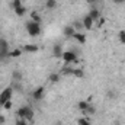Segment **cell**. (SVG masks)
I'll return each instance as SVG.
<instances>
[{"label": "cell", "instance_id": "cell-1", "mask_svg": "<svg viewBox=\"0 0 125 125\" xmlns=\"http://www.w3.org/2000/svg\"><path fill=\"white\" fill-rule=\"evenodd\" d=\"M18 118H22L25 121H32L33 119V111L29 106H21L18 109Z\"/></svg>", "mask_w": 125, "mask_h": 125}, {"label": "cell", "instance_id": "cell-2", "mask_svg": "<svg viewBox=\"0 0 125 125\" xmlns=\"http://www.w3.org/2000/svg\"><path fill=\"white\" fill-rule=\"evenodd\" d=\"M25 26H26V32H28L31 36H38V35L41 33V23H38V22L28 21Z\"/></svg>", "mask_w": 125, "mask_h": 125}, {"label": "cell", "instance_id": "cell-3", "mask_svg": "<svg viewBox=\"0 0 125 125\" xmlns=\"http://www.w3.org/2000/svg\"><path fill=\"white\" fill-rule=\"evenodd\" d=\"M12 94H13V89L12 87H6L4 90H1V93H0V106L1 108H3V105L6 102H9L12 99Z\"/></svg>", "mask_w": 125, "mask_h": 125}, {"label": "cell", "instance_id": "cell-4", "mask_svg": "<svg viewBox=\"0 0 125 125\" xmlns=\"http://www.w3.org/2000/svg\"><path fill=\"white\" fill-rule=\"evenodd\" d=\"M9 52H10V51H9V44H7V41L3 39V38H0V60L9 57Z\"/></svg>", "mask_w": 125, "mask_h": 125}, {"label": "cell", "instance_id": "cell-5", "mask_svg": "<svg viewBox=\"0 0 125 125\" xmlns=\"http://www.w3.org/2000/svg\"><path fill=\"white\" fill-rule=\"evenodd\" d=\"M62 60L65 64H70V62H76L77 61V54L74 51H64L62 52Z\"/></svg>", "mask_w": 125, "mask_h": 125}, {"label": "cell", "instance_id": "cell-6", "mask_svg": "<svg viewBox=\"0 0 125 125\" xmlns=\"http://www.w3.org/2000/svg\"><path fill=\"white\" fill-rule=\"evenodd\" d=\"M62 33H64L65 38H73L74 33H76V29L73 28V25H67V26L62 28Z\"/></svg>", "mask_w": 125, "mask_h": 125}, {"label": "cell", "instance_id": "cell-7", "mask_svg": "<svg viewBox=\"0 0 125 125\" xmlns=\"http://www.w3.org/2000/svg\"><path fill=\"white\" fill-rule=\"evenodd\" d=\"M44 92H45L44 86H39V87H36V89L32 92V97H33L35 100H39V99H42V96H44Z\"/></svg>", "mask_w": 125, "mask_h": 125}, {"label": "cell", "instance_id": "cell-8", "mask_svg": "<svg viewBox=\"0 0 125 125\" xmlns=\"http://www.w3.org/2000/svg\"><path fill=\"white\" fill-rule=\"evenodd\" d=\"M62 45L60 42H57L55 45H54V48H52V54H54V57H58V58H61L62 57Z\"/></svg>", "mask_w": 125, "mask_h": 125}, {"label": "cell", "instance_id": "cell-9", "mask_svg": "<svg viewBox=\"0 0 125 125\" xmlns=\"http://www.w3.org/2000/svg\"><path fill=\"white\" fill-rule=\"evenodd\" d=\"M82 22H83V26H84L87 31H89V29H92V26H93V19H92L89 15H86V16L83 18V21H82Z\"/></svg>", "mask_w": 125, "mask_h": 125}, {"label": "cell", "instance_id": "cell-10", "mask_svg": "<svg viewBox=\"0 0 125 125\" xmlns=\"http://www.w3.org/2000/svg\"><path fill=\"white\" fill-rule=\"evenodd\" d=\"M22 51H26V52H36V51H39V47L35 45V44H26V45L22 48Z\"/></svg>", "mask_w": 125, "mask_h": 125}, {"label": "cell", "instance_id": "cell-11", "mask_svg": "<svg viewBox=\"0 0 125 125\" xmlns=\"http://www.w3.org/2000/svg\"><path fill=\"white\" fill-rule=\"evenodd\" d=\"M73 38H74L77 42H80V44H84V42H86V35H84V33H82V32H76Z\"/></svg>", "mask_w": 125, "mask_h": 125}, {"label": "cell", "instance_id": "cell-12", "mask_svg": "<svg viewBox=\"0 0 125 125\" xmlns=\"http://www.w3.org/2000/svg\"><path fill=\"white\" fill-rule=\"evenodd\" d=\"M87 15L93 19V22H94V21H97V19H100V10H97V9H92Z\"/></svg>", "mask_w": 125, "mask_h": 125}, {"label": "cell", "instance_id": "cell-13", "mask_svg": "<svg viewBox=\"0 0 125 125\" xmlns=\"http://www.w3.org/2000/svg\"><path fill=\"white\" fill-rule=\"evenodd\" d=\"M13 10H15L16 16H25V15H26V7H25V6H19V7L13 9Z\"/></svg>", "mask_w": 125, "mask_h": 125}, {"label": "cell", "instance_id": "cell-14", "mask_svg": "<svg viewBox=\"0 0 125 125\" xmlns=\"http://www.w3.org/2000/svg\"><path fill=\"white\" fill-rule=\"evenodd\" d=\"M77 106H79V109L83 112V111H86V109L90 106V102H87V100H80V102L77 103Z\"/></svg>", "mask_w": 125, "mask_h": 125}, {"label": "cell", "instance_id": "cell-15", "mask_svg": "<svg viewBox=\"0 0 125 125\" xmlns=\"http://www.w3.org/2000/svg\"><path fill=\"white\" fill-rule=\"evenodd\" d=\"M71 76H76V77H83L84 76V71L82 68H71Z\"/></svg>", "mask_w": 125, "mask_h": 125}, {"label": "cell", "instance_id": "cell-16", "mask_svg": "<svg viewBox=\"0 0 125 125\" xmlns=\"http://www.w3.org/2000/svg\"><path fill=\"white\" fill-rule=\"evenodd\" d=\"M94 112H96V111H94V106H92V105H90L86 111H83V115L87 118V116H90V115H94Z\"/></svg>", "mask_w": 125, "mask_h": 125}, {"label": "cell", "instance_id": "cell-17", "mask_svg": "<svg viewBox=\"0 0 125 125\" xmlns=\"http://www.w3.org/2000/svg\"><path fill=\"white\" fill-rule=\"evenodd\" d=\"M73 28L76 29V32H77V31H82L84 26H83V22H82V21H74V23H73Z\"/></svg>", "mask_w": 125, "mask_h": 125}, {"label": "cell", "instance_id": "cell-18", "mask_svg": "<svg viewBox=\"0 0 125 125\" xmlns=\"http://www.w3.org/2000/svg\"><path fill=\"white\" fill-rule=\"evenodd\" d=\"M58 80H60V74L58 73H51L50 74V82L51 83H57Z\"/></svg>", "mask_w": 125, "mask_h": 125}, {"label": "cell", "instance_id": "cell-19", "mask_svg": "<svg viewBox=\"0 0 125 125\" xmlns=\"http://www.w3.org/2000/svg\"><path fill=\"white\" fill-rule=\"evenodd\" d=\"M31 21H33V22H38V23H41V16L38 15V12H32V13H31Z\"/></svg>", "mask_w": 125, "mask_h": 125}, {"label": "cell", "instance_id": "cell-20", "mask_svg": "<svg viewBox=\"0 0 125 125\" xmlns=\"http://www.w3.org/2000/svg\"><path fill=\"white\" fill-rule=\"evenodd\" d=\"M45 6H47L48 9H55V7H57V0H47Z\"/></svg>", "mask_w": 125, "mask_h": 125}, {"label": "cell", "instance_id": "cell-21", "mask_svg": "<svg viewBox=\"0 0 125 125\" xmlns=\"http://www.w3.org/2000/svg\"><path fill=\"white\" fill-rule=\"evenodd\" d=\"M21 54H22V50H15V51H10L9 52V57H13L15 58V57H19Z\"/></svg>", "mask_w": 125, "mask_h": 125}, {"label": "cell", "instance_id": "cell-22", "mask_svg": "<svg viewBox=\"0 0 125 125\" xmlns=\"http://www.w3.org/2000/svg\"><path fill=\"white\" fill-rule=\"evenodd\" d=\"M22 79V74L19 71H13V82H21Z\"/></svg>", "mask_w": 125, "mask_h": 125}, {"label": "cell", "instance_id": "cell-23", "mask_svg": "<svg viewBox=\"0 0 125 125\" xmlns=\"http://www.w3.org/2000/svg\"><path fill=\"white\" fill-rule=\"evenodd\" d=\"M77 122H79V125H92L90 122H89V121H87V118H86V116H83V118H80V119H79Z\"/></svg>", "mask_w": 125, "mask_h": 125}, {"label": "cell", "instance_id": "cell-24", "mask_svg": "<svg viewBox=\"0 0 125 125\" xmlns=\"http://www.w3.org/2000/svg\"><path fill=\"white\" fill-rule=\"evenodd\" d=\"M118 38H119V41H121L122 44H125V31H119V33H118Z\"/></svg>", "mask_w": 125, "mask_h": 125}, {"label": "cell", "instance_id": "cell-25", "mask_svg": "<svg viewBox=\"0 0 125 125\" xmlns=\"http://www.w3.org/2000/svg\"><path fill=\"white\" fill-rule=\"evenodd\" d=\"M19 6H22V3H21V0H13V1H12V7H13V9H16V7H19Z\"/></svg>", "mask_w": 125, "mask_h": 125}, {"label": "cell", "instance_id": "cell-26", "mask_svg": "<svg viewBox=\"0 0 125 125\" xmlns=\"http://www.w3.org/2000/svg\"><path fill=\"white\" fill-rule=\"evenodd\" d=\"M28 124V121H25V119H22V118H19L16 122H15V125H26Z\"/></svg>", "mask_w": 125, "mask_h": 125}, {"label": "cell", "instance_id": "cell-27", "mask_svg": "<svg viewBox=\"0 0 125 125\" xmlns=\"http://www.w3.org/2000/svg\"><path fill=\"white\" fill-rule=\"evenodd\" d=\"M3 108H4V109H10V108H12V102H10V100H9V102H6V103L3 105Z\"/></svg>", "mask_w": 125, "mask_h": 125}, {"label": "cell", "instance_id": "cell-28", "mask_svg": "<svg viewBox=\"0 0 125 125\" xmlns=\"http://www.w3.org/2000/svg\"><path fill=\"white\" fill-rule=\"evenodd\" d=\"M114 3H115V4H124L125 0H114Z\"/></svg>", "mask_w": 125, "mask_h": 125}, {"label": "cell", "instance_id": "cell-29", "mask_svg": "<svg viewBox=\"0 0 125 125\" xmlns=\"http://www.w3.org/2000/svg\"><path fill=\"white\" fill-rule=\"evenodd\" d=\"M114 96H115V93H114V92H108V97H111V99H115Z\"/></svg>", "mask_w": 125, "mask_h": 125}, {"label": "cell", "instance_id": "cell-30", "mask_svg": "<svg viewBox=\"0 0 125 125\" xmlns=\"http://www.w3.org/2000/svg\"><path fill=\"white\" fill-rule=\"evenodd\" d=\"M4 121H6V119H4V116H3V115H0V125L4 124Z\"/></svg>", "mask_w": 125, "mask_h": 125}]
</instances>
